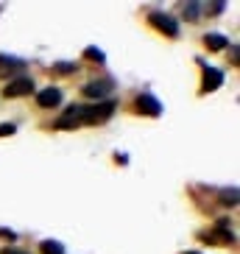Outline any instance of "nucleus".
Instances as JSON below:
<instances>
[{
	"instance_id": "nucleus-19",
	"label": "nucleus",
	"mask_w": 240,
	"mask_h": 254,
	"mask_svg": "<svg viewBox=\"0 0 240 254\" xmlns=\"http://www.w3.org/2000/svg\"><path fill=\"white\" fill-rule=\"evenodd\" d=\"M0 238H8V240H14V232H11V229H0Z\"/></svg>"
},
{
	"instance_id": "nucleus-12",
	"label": "nucleus",
	"mask_w": 240,
	"mask_h": 254,
	"mask_svg": "<svg viewBox=\"0 0 240 254\" xmlns=\"http://www.w3.org/2000/svg\"><path fill=\"white\" fill-rule=\"evenodd\" d=\"M39 252L42 254H64V246H61L59 240H42L39 243Z\"/></svg>"
},
{
	"instance_id": "nucleus-6",
	"label": "nucleus",
	"mask_w": 240,
	"mask_h": 254,
	"mask_svg": "<svg viewBox=\"0 0 240 254\" xmlns=\"http://www.w3.org/2000/svg\"><path fill=\"white\" fill-rule=\"evenodd\" d=\"M198 64H201V87H198V92L201 95H210V92H215L221 84H224V73L218 67H210V64H204V59H198Z\"/></svg>"
},
{
	"instance_id": "nucleus-13",
	"label": "nucleus",
	"mask_w": 240,
	"mask_h": 254,
	"mask_svg": "<svg viewBox=\"0 0 240 254\" xmlns=\"http://www.w3.org/2000/svg\"><path fill=\"white\" fill-rule=\"evenodd\" d=\"M75 70H78L75 62H56V64H53V73L56 75H70V73H75Z\"/></svg>"
},
{
	"instance_id": "nucleus-5",
	"label": "nucleus",
	"mask_w": 240,
	"mask_h": 254,
	"mask_svg": "<svg viewBox=\"0 0 240 254\" xmlns=\"http://www.w3.org/2000/svg\"><path fill=\"white\" fill-rule=\"evenodd\" d=\"M31 92H37L31 75H17V78L6 81V87H3V98H23V95H31Z\"/></svg>"
},
{
	"instance_id": "nucleus-20",
	"label": "nucleus",
	"mask_w": 240,
	"mask_h": 254,
	"mask_svg": "<svg viewBox=\"0 0 240 254\" xmlns=\"http://www.w3.org/2000/svg\"><path fill=\"white\" fill-rule=\"evenodd\" d=\"M232 48V64H238V45H229Z\"/></svg>"
},
{
	"instance_id": "nucleus-9",
	"label": "nucleus",
	"mask_w": 240,
	"mask_h": 254,
	"mask_svg": "<svg viewBox=\"0 0 240 254\" xmlns=\"http://www.w3.org/2000/svg\"><path fill=\"white\" fill-rule=\"evenodd\" d=\"M20 70H25V59L11 56V53H0V75H17Z\"/></svg>"
},
{
	"instance_id": "nucleus-11",
	"label": "nucleus",
	"mask_w": 240,
	"mask_h": 254,
	"mask_svg": "<svg viewBox=\"0 0 240 254\" xmlns=\"http://www.w3.org/2000/svg\"><path fill=\"white\" fill-rule=\"evenodd\" d=\"M198 14H201V3H198V0H193V3H184V6H181V17H184L187 23H195V20H198Z\"/></svg>"
},
{
	"instance_id": "nucleus-15",
	"label": "nucleus",
	"mask_w": 240,
	"mask_h": 254,
	"mask_svg": "<svg viewBox=\"0 0 240 254\" xmlns=\"http://www.w3.org/2000/svg\"><path fill=\"white\" fill-rule=\"evenodd\" d=\"M84 56H87V59H90V62H98V64H104V62H106L104 51H98L95 45H92V48H87V51H84Z\"/></svg>"
},
{
	"instance_id": "nucleus-10",
	"label": "nucleus",
	"mask_w": 240,
	"mask_h": 254,
	"mask_svg": "<svg viewBox=\"0 0 240 254\" xmlns=\"http://www.w3.org/2000/svg\"><path fill=\"white\" fill-rule=\"evenodd\" d=\"M204 48L212 53L224 51V48H229V39L224 37V34H215V31H210V34H204Z\"/></svg>"
},
{
	"instance_id": "nucleus-14",
	"label": "nucleus",
	"mask_w": 240,
	"mask_h": 254,
	"mask_svg": "<svg viewBox=\"0 0 240 254\" xmlns=\"http://www.w3.org/2000/svg\"><path fill=\"white\" fill-rule=\"evenodd\" d=\"M221 204H224V207H238V187L221 190Z\"/></svg>"
},
{
	"instance_id": "nucleus-3",
	"label": "nucleus",
	"mask_w": 240,
	"mask_h": 254,
	"mask_svg": "<svg viewBox=\"0 0 240 254\" xmlns=\"http://www.w3.org/2000/svg\"><path fill=\"white\" fill-rule=\"evenodd\" d=\"M84 126V106L81 104H73L67 106L59 118L53 120V128H59V131H73V128Z\"/></svg>"
},
{
	"instance_id": "nucleus-4",
	"label": "nucleus",
	"mask_w": 240,
	"mask_h": 254,
	"mask_svg": "<svg viewBox=\"0 0 240 254\" xmlns=\"http://www.w3.org/2000/svg\"><path fill=\"white\" fill-rule=\"evenodd\" d=\"M134 112L143 115V118H159L162 115V104L154 92H140L134 98Z\"/></svg>"
},
{
	"instance_id": "nucleus-16",
	"label": "nucleus",
	"mask_w": 240,
	"mask_h": 254,
	"mask_svg": "<svg viewBox=\"0 0 240 254\" xmlns=\"http://www.w3.org/2000/svg\"><path fill=\"white\" fill-rule=\"evenodd\" d=\"M224 8H226V3H224V0H215L212 6H207V8H204V14H207V17H215V14H221Z\"/></svg>"
},
{
	"instance_id": "nucleus-17",
	"label": "nucleus",
	"mask_w": 240,
	"mask_h": 254,
	"mask_svg": "<svg viewBox=\"0 0 240 254\" xmlns=\"http://www.w3.org/2000/svg\"><path fill=\"white\" fill-rule=\"evenodd\" d=\"M17 131V123H0V137H11Z\"/></svg>"
},
{
	"instance_id": "nucleus-2",
	"label": "nucleus",
	"mask_w": 240,
	"mask_h": 254,
	"mask_svg": "<svg viewBox=\"0 0 240 254\" xmlns=\"http://www.w3.org/2000/svg\"><path fill=\"white\" fill-rule=\"evenodd\" d=\"M148 25L154 31H159L162 37H171V39H176L181 34L176 17H171L168 11H148Z\"/></svg>"
},
{
	"instance_id": "nucleus-8",
	"label": "nucleus",
	"mask_w": 240,
	"mask_h": 254,
	"mask_svg": "<svg viewBox=\"0 0 240 254\" xmlns=\"http://www.w3.org/2000/svg\"><path fill=\"white\" fill-rule=\"evenodd\" d=\"M34 98H37L39 109H53V106L61 104V90H59V87H45V90L34 92Z\"/></svg>"
},
{
	"instance_id": "nucleus-7",
	"label": "nucleus",
	"mask_w": 240,
	"mask_h": 254,
	"mask_svg": "<svg viewBox=\"0 0 240 254\" xmlns=\"http://www.w3.org/2000/svg\"><path fill=\"white\" fill-rule=\"evenodd\" d=\"M81 92H84L87 98H95V104H98V101H106V95H109V92H115V78H109V75H104V78H95V81L84 84Z\"/></svg>"
},
{
	"instance_id": "nucleus-1",
	"label": "nucleus",
	"mask_w": 240,
	"mask_h": 254,
	"mask_svg": "<svg viewBox=\"0 0 240 254\" xmlns=\"http://www.w3.org/2000/svg\"><path fill=\"white\" fill-rule=\"evenodd\" d=\"M115 109H118V104H115L112 98L98 101V104H92V106H84V123H87V126H101V123H106V120L115 115Z\"/></svg>"
},
{
	"instance_id": "nucleus-18",
	"label": "nucleus",
	"mask_w": 240,
	"mask_h": 254,
	"mask_svg": "<svg viewBox=\"0 0 240 254\" xmlns=\"http://www.w3.org/2000/svg\"><path fill=\"white\" fill-rule=\"evenodd\" d=\"M0 254H31L28 249H20V246H3L0 249Z\"/></svg>"
},
{
	"instance_id": "nucleus-21",
	"label": "nucleus",
	"mask_w": 240,
	"mask_h": 254,
	"mask_svg": "<svg viewBox=\"0 0 240 254\" xmlns=\"http://www.w3.org/2000/svg\"><path fill=\"white\" fill-rule=\"evenodd\" d=\"M184 254H201V252H184Z\"/></svg>"
}]
</instances>
